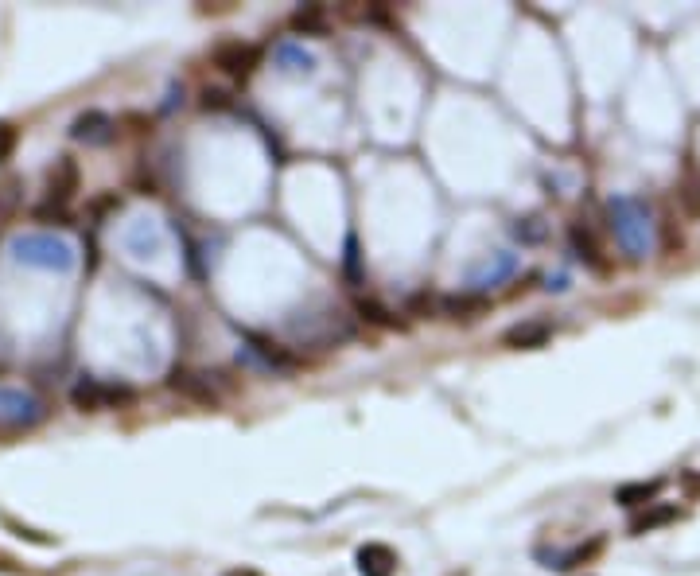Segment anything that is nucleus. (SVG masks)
I'll return each instance as SVG.
<instances>
[{
    "label": "nucleus",
    "instance_id": "f257e3e1",
    "mask_svg": "<svg viewBox=\"0 0 700 576\" xmlns=\"http://www.w3.org/2000/svg\"><path fill=\"white\" fill-rule=\"evenodd\" d=\"M607 222L615 230V242L623 246L630 261H642L658 250V222L646 199L638 195H615L607 203Z\"/></svg>",
    "mask_w": 700,
    "mask_h": 576
},
{
    "label": "nucleus",
    "instance_id": "f03ea898",
    "mask_svg": "<svg viewBox=\"0 0 700 576\" xmlns=\"http://www.w3.org/2000/svg\"><path fill=\"white\" fill-rule=\"evenodd\" d=\"M12 257L20 265H32V269H47V273H70L74 269V246L67 238H55V234H20L12 242Z\"/></svg>",
    "mask_w": 700,
    "mask_h": 576
},
{
    "label": "nucleus",
    "instance_id": "7ed1b4c3",
    "mask_svg": "<svg viewBox=\"0 0 700 576\" xmlns=\"http://www.w3.org/2000/svg\"><path fill=\"white\" fill-rule=\"evenodd\" d=\"M70 401L74 409L82 413H98V409H121V405H133L137 394L133 386H121V382H98V378H78V386L70 390Z\"/></svg>",
    "mask_w": 700,
    "mask_h": 576
},
{
    "label": "nucleus",
    "instance_id": "20e7f679",
    "mask_svg": "<svg viewBox=\"0 0 700 576\" xmlns=\"http://www.w3.org/2000/svg\"><path fill=\"white\" fill-rule=\"evenodd\" d=\"M47 417V405L32 390L0 386V429H32Z\"/></svg>",
    "mask_w": 700,
    "mask_h": 576
},
{
    "label": "nucleus",
    "instance_id": "39448f33",
    "mask_svg": "<svg viewBox=\"0 0 700 576\" xmlns=\"http://www.w3.org/2000/svg\"><path fill=\"white\" fill-rule=\"evenodd\" d=\"M210 63L226 74V78H238V82H245L249 74L261 67V47L242 43V39H222V43H214V47H210Z\"/></svg>",
    "mask_w": 700,
    "mask_h": 576
},
{
    "label": "nucleus",
    "instance_id": "423d86ee",
    "mask_svg": "<svg viewBox=\"0 0 700 576\" xmlns=\"http://www.w3.org/2000/svg\"><path fill=\"white\" fill-rule=\"evenodd\" d=\"M238 362L257 366V370H265V374H292V370L300 366L296 355H288L284 347L269 343V339H261V335H245V347L238 351Z\"/></svg>",
    "mask_w": 700,
    "mask_h": 576
},
{
    "label": "nucleus",
    "instance_id": "0eeeda50",
    "mask_svg": "<svg viewBox=\"0 0 700 576\" xmlns=\"http://www.w3.org/2000/svg\"><path fill=\"white\" fill-rule=\"evenodd\" d=\"M514 273H518V253L494 250V253H487L479 265H471V273H467V288H471V292H483V296H487V288L506 285Z\"/></svg>",
    "mask_w": 700,
    "mask_h": 576
},
{
    "label": "nucleus",
    "instance_id": "6e6552de",
    "mask_svg": "<svg viewBox=\"0 0 700 576\" xmlns=\"http://www.w3.org/2000/svg\"><path fill=\"white\" fill-rule=\"evenodd\" d=\"M117 137V121L102 113V109H86L70 121V141L90 144V148H105V144Z\"/></svg>",
    "mask_w": 700,
    "mask_h": 576
},
{
    "label": "nucleus",
    "instance_id": "1a4fd4ad",
    "mask_svg": "<svg viewBox=\"0 0 700 576\" xmlns=\"http://www.w3.org/2000/svg\"><path fill=\"white\" fill-rule=\"evenodd\" d=\"M82 187V172H78V160L70 156H59L51 168H47V199L51 203H63L67 207L74 199V191Z\"/></svg>",
    "mask_w": 700,
    "mask_h": 576
},
{
    "label": "nucleus",
    "instance_id": "9d476101",
    "mask_svg": "<svg viewBox=\"0 0 700 576\" xmlns=\"http://www.w3.org/2000/svg\"><path fill=\"white\" fill-rule=\"evenodd\" d=\"M168 386H172L179 397L203 405V409H218V394H214V386H210L207 374H195V370H179V366H175L172 378H168Z\"/></svg>",
    "mask_w": 700,
    "mask_h": 576
},
{
    "label": "nucleus",
    "instance_id": "9b49d317",
    "mask_svg": "<svg viewBox=\"0 0 700 576\" xmlns=\"http://www.w3.org/2000/svg\"><path fill=\"white\" fill-rule=\"evenodd\" d=\"M490 308V300L483 292H471V288H463V292H448V296H440V316H448V320H479L483 312Z\"/></svg>",
    "mask_w": 700,
    "mask_h": 576
},
{
    "label": "nucleus",
    "instance_id": "f8f14e48",
    "mask_svg": "<svg viewBox=\"0 0 700 576\" xmlns=\"http://www.w3.org/2000/svg\"><path fill=\"white\" fill-rule=\"evenodd\" d=\"M568 242H572V253L592 269V273H607L611 265H607V257H603V246L595 242L592 226H584V222H572L568 226Z\"/></svg>",
    "mask_w": 700,
    "mask_h": 576
},
{
    "label": "nucleus",
    "instance_id": "ddd939ff",
    "mask_svg": "<svg viewBox=\"0 0 700 576\" xmlns=\"http://www.w3.org/2000/svg\"><path fill=\"white\" fill-rule=\"evenodd\" d=\"M549 339H553V327L545 324V320H522V324L506 327V335H502V343L510 351H537Z\"/></svg>",
    "mask_w": 700,
    "mask_h": 576
},
{
    "label": "nucleus",
    "instance_id": "4468645a",
    "mask_svg": "<svg viewBox=\"0 0 700 576\" xmlns=\"http://www.w3.org/2000/svg\"><path fill=\"white\" fill-rule=\"evenodd\" d=\"M358 573L362 576H393L397 573V553L382 545V541H366L362 549H358Z\"/></svg>",
    "mask_w": 700,
    "mask_h": 576
},
{
    "label": "nucleus",
    "instance_id": "2eb2a0df",
    "mask_svg": "<svg viewBox=\"0 0 700 576\" xmlns=\"http://www.w3.org/2000/svg\"><path fill=\"white\" fill-rule=\"evenodd\" d=\"M273 63H277V71L284 74H312L315 71V55L304 47V43H296V39H284L273 47Z\"/></svg>",
    "mask_w": 700,
    "mask_h": 576
},
{
    "label": "nucleus",
    "instance_id": "dca6fc26",
    "mask_svg": "<svg viewBox=\"0 0 700 576\" xmlns=\"http://www.w3.org/2000/svg\"><path fill=\"white\" fill-rule=\"evenodd\" d=\"M681 518V510L673 503H654V506H646L634 522H630V534L634 538H642V534H654V530H662V526H673Z\"/></svg>",
    "mask_w": 700,
    "mask_h": 576
},
{
    "label": "nucleus",
    "instance_id": "f3484780",
    "mask_svg": "<svg viewBox=\"0 0 700 576\" xmlns=\"http://www.w3.org/2000/svg\"><path fill=\"white\" fill-rule=\"evenodd\" d=\"M658 491H662V479H638V483H623L615 491V503L619 506H654L658 503Z\"/></svg>",
    "mask_w": 700,
    "mask_h": 576
},
{
    "label": "nucleus",
    "instance_id": "a211bd4d",
    "mask_svg": "<svg viewBox=\"0 0 700 576\" xmlns=\"http://www.w3.org/2000/svg\"><path fill=\"white\" fill-rule=\"evenodd\" d=\"M292 28L304 32V36H327V12L323 4H304L292 12Z\"/></svg>",
    "mask_w": 700,
    "mask_h": 576
},
{
    "label": "nucleus",
    "instance_id": "6ab92c4d",
    "mask_svg": "<svg viewBox=\"0 0 700 576\" xmlns=\"http://www.w3.org/2000/svg\"><path fill=\"white\" fill-rule=\"evenodd\" d=\"M677 195H681V203H685L689 215H700V168L693 160L685 164V176L677 183Z\"/></svg>",
    "mask_w": 700,
    "mask_h": 576
},
{
    "label": "nucleus",
    "instance_id": "aec40b11",
    "mask_svg": "<svg viewBox=\"0 0 700 576\" xmlns=\"http://www.w3.org/2000/svg\"><path fill=\"white\" fill-rule=\"evenodd\" d=\"M510 230H514V238H518L522 246H541V242L549 238V226H545V218H541V215L518 218Z\"/></svg>",
    "mask_w": 700,
    "mask_h": 576
},
{
    "label": "nucleus",
    "instance_id": "412c9836",
    "mask_svg": "<svg viewBox=\"0 0 700 576\" xmlns=\"http://www.w3.org/2000/svg\"><path fill=\"white\" fill-rule=\"evenodd\" d=\"M24 199V180L20 176H0V218H12Z\"/></svg>",
    "mask_w": 700,
    "mask_h": 576
},
{
    "label": "nucleus",
    "instance_id": "4be33fe9",
    "mask_svg": "<svg viewBox=\"0 0 700 576\" xmlns=\"http://www.w3.org/2000/svg\"><path fill=\"white\" fill-rule=\"evenodd\" d=\"M603 553V538H592L588 545H576V549H568V553H560V565L557 569H576V565H588L592 557Z\"/></svg>",
    "mask_w": 700,
    "mask_h": 576
},
{
    "label": "nucleus",
    "instance_id": "5701e85b",
    "mask_svg": "<svg viewBox=\"0 0 700 576\" xmlns=\"http://www.w3.org/2000/svg\"><path fill=\"white\" fill-rule=\"evenodd\" d=\"M358 316L366 320V324H378V327H393L397 320L389 316V308H382L378 300H358Z\"/></svg>",
    "mask_w": 700,
    "mask_h": 576
},
{
    "label": "nucleus",
    "instance_id": "b1692460",
    "mask_svg": "<svg viewBox=\"0 0 700 576\" xmlns=\"http://www.w3.org/2000/svg\"><path fill=\"white\" fill-rule=\"evenodd\" d=\"M16 144H20V129H16L12 121H0V164H4V160H12Z\"/></svg>",
    "mask_w": 700,
    "mask_h": 576
},
{
    "label": "nucleus",
    "instance_id": "393cba45",
    "mask_svg": "<svg viewBox=\"0 0 700 576\" xmlns=\"http://www.w3.org/2000/svg\"><path fill=\"white\" fill-rule=\"evenodd\" d=\"M32 215H35V222H67V207L47 199V203H39V207H35Z\"/></svg>",
    "mask_w": 700,
    "mask_h": 576
},
{
    "label": "nucleus",
    "instance_id": "a878e982",
    "mask_svg": "<svg viewBox=\"0 0 700 576\" xmlns=\"http://www.w3.org/2000/svg\"><path fill=\"white\" fill-rule=\"evenodd\" d=\"M4 526H12L20 538H28L35 541V545H51V538H43V534H35V530H28V526H20V522H12V518H4Z\"/></svg>",
    "mask_w": 700,
    "mask_h": 576
},
{
    "label": "nucleus",
    "instance_id": "bb28decb",
    "mask_svg": "<svg viewBox=\"0 0 700 576\" xmlns=\"http://www.w3.org/2000/svg\"><path fill=\"white\" fill-rule=\"evenodd\" d=\"M203 106H207V109H222V106H230V98H226L222 90H203Z\"/></svg>",
    "mask_w": 700,
    "mask_h": 576
},
{
    "label": "nucleus",
    "instance_id": "cd10ccee",
    "mask_svg": "<svg viewBox=\"0 0 700 576\" xmlns=\"http://www.w3.org/2000/svg\"><path fill=\"white\" fill-rule=\"evenodd\" d=\"M8 366H12V343H8V335L0 331V374H8Z\"/></svg>",
    "mask_w": 700,
    "mask_h": 576
},
{
    "label": "nucleus",
    "instance_id": "c85d7f7f",
    "mask_svg": "<svg viewBox=\"0 0 700 576\" xmlns=\"http://www.w3.org/2000/svg\"><path fill=\"white\" fill-rule=\"evenodd\" d=\"M681 483H685L689 491H700V475H697V471H685V475H681Z\"/></svg>",
    "mask_w": 700,
    "mask_h": 576
},
{
    "label": "nucleus",
    "instance_id": "c756f323",
    "mask_svg": "<svg viewBox=\"0 0 700 576\" xmlns=\"http://www.w3.org/2000/svg\"><path fill=\"white\" fill-rule=\"evenodd\" d=\"M226 576H261V573H253V569H230Z\"/></svg>",
    "mask_w": 700,
    "mask_h": 576
}]
</instances>
